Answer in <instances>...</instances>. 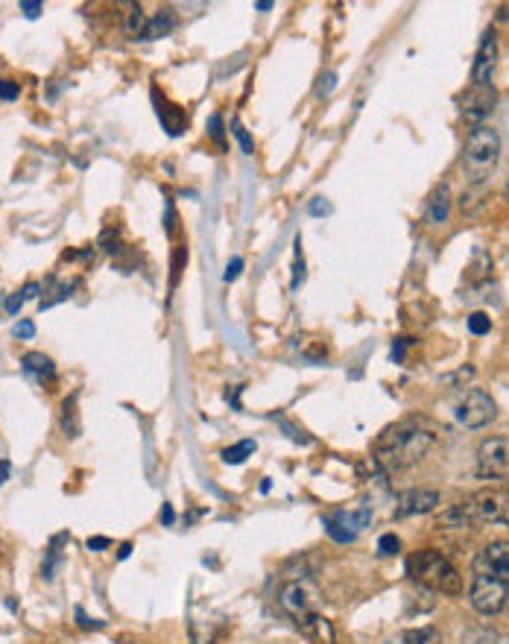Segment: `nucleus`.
I'll return each mask as SVG.
<instances>
[{
    "mask_svg": "<svg viewBox=\"0 0 509 644\" xmlns=\"http://www.w3.org/2000/svg\"><path fill=\"white\" fill-rule=\"evenodd\" d=\"M480 524H509V492L480 489L468 501L448 507L436 522V527L448 531H471Z\"/></svg>",
    "mask_w": 509,
    "mask_h": 644,
    "instance_id": "obj_1",
    "label": "nucleus"
},
{
    "mask_svg": "<svg viewBox=\"0 0 509 644\" xmlns=\"http://www.w3.org/2000/svg\"><path fill=\"white\" fill-rule=\"evenodd\" d=\"M433 449V433L401 425L389 428L381 440L375 442V463L384 468V472H401V468L416 466L424 460V454Z\"/></svg>",
    "mask_w": 509,
    "mask_h": 644,
    "instance_id": "obj_2",
    "label": "nucleus"
},
{
    "mask_svg": "<svg viewBox=\"0 0 509 644\" xmlns=\"http://www.w3.org/2000/svg\"><path fill=\"white\" fill-rule=\"evenodd\" d=\"M407 574L413 580H419L422 585H428L433 592H445V594H459L463 592V577L451 559L440 550H416L407 559Z\"/></svg>",
    "mask_w": 509,
    "mask_h": 644,
    "instance_id": "obj_3",
    "label": "nucleus"
},
{
    "mask_svg": "<svg viewBox=\"0 0 509 644\" xmlns=\"http://www.w3.org/2000/svg\"><path fill=\"white\" fill-rule=\"evenodd\" d=\"M501 159V135L492 126L471 129L463 150V173L468 176V185H486L489 173Z\"/></svg>",
    "mask_w": 509,
    "mask_h": 644,
    "instance_id": "obj_4",
    "label": "nucleus"
},
{
    "mask_svg": "<svg viewBox=\"0 0 509 644\" xmlns=\"http://www.w3.org/2000/svg\"><path fill=\"white\" fill-rule=\"evenodd\" d=\"M468 601H471V606H475L480 615H498L501 609L506 606V601H509V589H506L504 580L495 577V574L477 571L475 580H471Z\"/></svg>",
    "mask_w": 509,
    "mask_h": 644,
    "instance_id": "obj_5",
    "label": "nucleus"
},
{
    "mask_svg": "<svg viewBox=\"0 0 509 644\" xmlns=\"http://www.w3.org/2000/svg\"><path fill=\"white\" fill-rule=\"evenodd\" d=\"M495 398L486 393V390H480V386H475V390H468L463 402L457 404V422L459 425H466V428H483V425H489V422L495 419Z\"/></svg>",
    "mask_w": 509,
    "mask_h": 644,
    "instance_id": "obj_6",
    "label": "nucleus"
},
{
    "mask_svg": "<svg viewBox=\"0 0 509 644\" xmlns=\"http://www.w3.org/2000/svg\"><path fill=\"white\" fill-rule=\"evenodd\" d=\"M477 472L480 477H506L509 475V440L489 437L477 449Z\"/></svg>",
    "mask_w": 509,
    "mask_h": 644,
    "instance_id": "obj_7",
    "label": "nucleus"
},
{
    "mask_svg": "<svg viewBox=\"0 0 509 644\" xmlns=\"http://www.w3.org/2000/svg\"><path fill=\"white\" fill-rule=\"evenodd\" d=\"M316 597H319V592L314 589L311 583L295 580V583L284 585L281 589V606L287 609V612L295 618V624H299V621H304L307 615L316 612Z\"/></svg>",
    "mask_w": 509,
    "mask_h": 644,
    "instance_id": "obj_8",
    "label": "nucleus"
},
{
    "mask_svg": "<svg viewBox=\"0 0 509 644\" xmlns=\"http://www.w3.org/2000/svg\"><path fill=\"white\" fill-rule=\"evenodd\" d=\"M495 103H498V91H495L492 86H471L466 105H463V123L471 126V129L486 126Z\"/></svg>",
    "mask_w": 509,
    "mask_h": 644,
    "instance_id": "obj_9",
    "label": "nucleus"
},
{
    "mask_svg": "<svg viewBox=\"0 0 509 644\" xmlns=\"http://www.w3.org/2000/svg\"><path fill=\"white\" fill-rule=\"evenodd\" d=\"M495 65H498V39H495V30H489L477 47L475 65H471V86H492Z\"/></svg>",
    "mask_w": 509,
    "mask_h": 644,
    "instance_id": "obj_10",
    "label": "nucleus"
},
{
    "mask_svg": "<svg viewBox=\"0 0 509 644\" xmlns=\"http://www.w3.org/2000/svg\"><path fill=\"white\" fill-rule=\"evenodd\" d=\"M477 571H489L509 589V542H492L477 559Z\"/></svg>",
    "mask_w": 509,
    "mask_h": 644,
    "instance_id": "obj_11",
    "label": "nucleus"
},
{
    "mask_svg": "<svg viewBox=\"0 0 509 644\" xmlns=\"http://www.w3.org/2000/svg\"><path fill=\"white\" fill-rule=\"evenodd\" d=\"M440 501L442 498H440V492H436V489H413V492H407L404 498H401L395 515H398V519H404V515L431 512V510L440 507Z\"/></svg>",
    "mask_w": 509,
    "mask_h": 644,
    "instance_id": "obj_12",
    "label": "nucleus"
},
{
    "mask_svg": "<svg viewBox=\"0 0 509 644\" xmlns=\"http://www.w3.org/2000/svg\"><path fill=\"white\" fill-rule=\"evenodd\" d=\"M21 369L30 375V378L41 381V384H53L56 381V367L53 360L44 355V351H27L21 358Z\"/></svg>",
    "mask_w": 509,
    "mask_h": 644,
    "instance_id": "obj_13",
    "label": "nucleus"
},
{
    "mask_svg": "<svg viewBox=\"0 0 509 644\" xmlns=\"http://www.w3.org/2000/svg\"><path fill=\"white\" fill-rule=\"evenodd\" d=\"M152 97H156V112H159V121H161V126L168 129V135H182L185 129H187V114L182 112V109H176L173 103H168V100H159V94L152 91Z\"/></svg>",
    "mask_w": 509,
    "mask_h": 644,
    "instance_id": "obj_14",
    "label": "nucleus"
},
{
    "mask_svg": "<svg viewBox=\"0 0 509 644\" xmlns=\"http://www.w3.org/2000/svg\"><path fill=\"white\" fill-rule=\"evenodd\" d=\"M331 519L340 522L346 531H351L354 536H358L360 531H366L372 522V507L369 503H360L358 510H337V512H331Z\"/></svg>",
    "mask_w": 509,
    "mask_h": 644,
    "instance_id": "obj_15",
    "label": "nucleus"
},
{
    "mask_svg": "<svg viewBox=\"0 0 509 644\" xmlns=\"http://www.w3.org/2000/svg\"><path fill=\"white\" fill-rule=\"evenodd\" d=\"M448 214H451V187L440 185L428 199V222L431 226H440V222L448 220Z\"/></svg>",
    "mask_w": 509,
    "mask_h": 644,
    "instance_id": "obj_16",
    "label": "nucleus"
},
{
    "mask_svg": "<svg viewBox=\"0 0 509 644\" xmlns=\"http://www.w3.org/2000/svg\"><path fill=\"white\" fill-rule=\"evenodd\" d=\"M176 30V12L170 6H164L152 21H147L144 39H161V35H170Z\"/></svg>",
    "mask_w": 509,
    "mask_h": 644,
    "instance_id": "obj_17",
    "label": "nucleus"
},
{
    "mask_svg": "<svg viewBox=\"0 0 509 644\" xmlns=\"http://www.w3.org/2000/svg\"><path fill=\"white\" fill-rule=\"evenodd\" d=\"M65 539H68V533L56 536L53 542H50V548H47V559H44V566H41V577L44 580L56 577V568H59V562H62V550H59V542H65Z\"/></svg>",
    "mask_w": 509,
    "mask_h": 644,
    "instance_id": "obj_18",
    "label": "nucleus"
},
{
    "mask_svg": "<svg viewBox=\"0 0 509 644\" xmlns=\"http://www.w3.org/2000/svg\"><path fill=\"white\" fill-rule=\"evenodd\" d=\"M255 449H258L255 440H243L238 445H229V449L223 451V463H226V466H241L246 457L255 454Z\"/></svg>",
    "mask_w": 509,
    "mask_h": 644,
    "instance_id": "obj_19",
    "label": "nucleus"
},
{
    "mask_svg": "<svg viewBox=\"0 0 509 644\" xmlns=\"http://www.w3.org/2000/svg\"><path fill=\"white\" fill-rule=\"evenodd\" d=\"M62 431L68 437H79V416H77V395L62 402Z\"/></svg>",
    "mask_w": 509,
    "mask_h": 644,
    "instance_id": "obj_20",
    "label": "nucleus"
},
{
    "mask_svg": "<svg viewBox=\"0 0 509 644\" xmlns=\"http://www.w3.org/2000/svg\"><path fill=\"white\" fill-rule=\"evenodd\" d=\"M489 269H492V258L486 249H477L475 258H471V264H468V278L471 281H483V278H489Z\"/></svg>",
    "mask_w": 509,
    "mask_h": 644,
    "instance_id": "obj_21",
    "label": "nucleus"
},
{
    "mask_svg": "<svg viewBox=\"0 0 509 644\" xmlns=\"http://www.w3.org/2000/svg\"><path fill=\"white\" fill-rule=\"evenodd\" d=\"M463 644H509V641L489 627H475L463 636Z\"/></svg>",
    "mask_w": 509,
    "mask_h": 644,
    "instance_id": "obj_22",
    "label": "nucleus"
},
{
    "mask_svg": "<svg viewBox=\"0 0 509 644\" xmlns=\"http://www.w3.org/2000/svg\"><path fill=\"white\" fill-rule=\"evenodd\" d=\"M144 32H147V15H144V9L141 6H132L129 9V15H126V35H132V39H144Z\"/></svg>",
    "mask_w": 509,
    "mask_h": 644,
    "instance_id": "obj_23",
    "label": "nucleus"
},
{
    "mask_svg": "<svg viewBox=\"0 0 509 644\" xmlns=\"http://www.w3.org/2000/svg\"><path fill=\"white\" fill-rule=\"evenodd\" d=\"M323 524H325V533L334 539V542H340V545H349V542H354V539H358L351 531H346V527H342L340 522L331 519V515H325Z\"/></svg>",
    "mask_w": 509,
    "mask_h": 644,
    "instance_id": "obj_24",
    "label": "nucleus"
},
{
    "mask_svg": "<svg viewBox=\"0 0 509 644\" xmlns=\"http://www.w3.org/2000/svg\"><path fill=\"white\" fill-rule=\"evenodd\" d=\"M304 281V258H302V238H295V258H293V281L290 287L299 290Z\"/></svg>",
    "mask_w": 509,
    "mask_h": 644,
    "instance_id": "obj_25",
    "label": "nucleus"
},
{
    "mask_svg": "<svg viewBox=\"0 0 509 644\" xmlns=\"http://www.w3.org/2000/svg\"><path fill=\"white\" fill-rule=\"evenodd\" d=\"M407 644H442V639L433 627H422V630L407 632Z\"/></svg>",
    "mask_w": 509,
    "mask_h": 644,
    "instance_id": "obj_26",
    "label": "nucleus"
},
{
    "mask_svg": "<svg viewBox=\"0 0 509 644\" xmlns=\"http://www.w3.org/2000/svg\"><path fill=\"white\" fill-rule=\"evenodd\" d=\"M468 331L471 334H489L492 331V320H489V313H483V311H475L468 316Z\"/></svg>",
    "mask_w": 509,
    "mask_h": 644,
    "instance_id": "obj_27",
    "label": "nucleus"
},
{
    "mask_svg": "<svg viewBox=\"0 0 509 644\" xmlns=\"http://www.w3.org/2000/svg\"><path fill=\"white\" fill-rule=\"evenodd\" d=\"M232 135L238 138V144H241V150L246 152V156H252V152H255V141H252V135L243 129L241 121H234V123H232Z\"/></svg>",
    "mask_w": 509,
    "mask_h": 644,
    "instance_id": "obj_28",
    "label": "nucleus"
},
{
    "mask_svg": "<svg viewBox=\"0 0 509 644\" xmlns=\"http://www.w3.org/2000/svg\"><path fill=\"white\" fill-rule=\"evenodd\" d=\"M398 548H401V539L395 533H384L381 539H377V554L381 557H395Z\"/></svg>",
    "mask_w": 509,
    "mask_h": 644,
    "instance_id": "obj_29",
    "label": "nucleus"
},
{
    "mask_svg": "<svg viewBox=\"0 0 509 644\" xmlns=\"http://www.w3.org/2000/svg\"><path fill=\"white\" fill-rule=\"evenodd\" d=\"M21 97V82H12V79H0V100H18Z\"/></svg>",
    "mask_w": 509,
    "mask_h": 644,
    "instance_id": "obj_30",
    "label": "nucleus"
},
{
    "mask_svg": "<svg viewBox=\"0 0 509 644\" xmlns=\"http://www.w3.org/2000/svg\"><path fill=\"white\" fill-rule=\"evenodd\" d=\"M100 243H103V249L109 252V255H114V252H121V238H117V231L112 234V229H105L103 231V238H100Z\"/></svg>",
    "mask_w": 509,
    "mask_h": 644,
    "instance_id": "obj_31",
    "label": "nucleus"
},
{
    "mask_svg": "<svg viewBox=\"0 0 509 644\" xmlns=\"http://www.w3.org/2000/svg\"><path fill=\"white\" fill-rule=\"evenodd\" d=\"M208 132H211V138H214L220 147H226V138H223V117H220V114H211V121H208Z\"/></svg>",
    "mask_w": 509,
    "mask_h": 644,
    "instance_id": "obj_32",
    "label": "nucleus"
},
{
    "mask_svg": "<svg viewBox=\"0 0 509 644\" xmlns=\"http://www.w3.org/2000/svg\"><path fill=\"white\" fill-rule=\"evenodd\" d=\"M278 422H281V428H284V431H287V437H290L293 442H304V445H307V442H311V437H307V433H304V431H299V428H295V425H293V422H287V419H278Z\"/></svg>",
    "mask_w": 509,
    "mask_h": 644,
    "instance_id": "obj_33",
    "label": "nucleus"
},
{
    "mask_svg": "<svg viewBox=\"0 0 509 644\" xmlns=\"http://www.w3.org/2000/svg\"><path fill=\"white\" fill-rule=\"evenodd\" d=\"M41 9H44L41 0H21V12H23V15H27L30 21H32V18H39V15H41Z\"/></svg>",
    "mask_w": 509,
    "mask_h": 644,
    "instance_id": "obj_34",
    "label": "nucleus"
},
{
    "mask_svg": "<svg viewBox=\"0 0 509 644\" xmlns=\"http://www.w3.org/2000/svg\"><path fill=\"white\" fill-rule=\"evenodd\" d=\"M74 615H77V624H79V627H94V630L105 627V621H94V618H88V615H86V609H82V606L74 609Z\"/></svg>",
    "mask_w": 509,
    "mask_h": 644,
    "instance_id": "obj_35",
    "label": "nucleus"
},
{
    "mask_svg": "<svg viewBox=\"0 0 509 644\" xmlns=\"http://www.w3.org/2000/svg\"><path fill=\"white\" fill-rule=\"evenodd\" d=\"M182 261H187V249H176V258H173V278H170V287H176V281H179V273H182Z\"/></svg>",
    "mask_w": 509,
    "mask_h": 644,
    "instance_id": "obj_36",
    "label": "nucleus"
},
{
    "mask_svg": "<svg viewBox=\"0 0 509 644\" xmlns=\"http://www.w3.org/2000/svg\"><path fill=\"white\" fill-rule=\"evenodd\" d=\"M334 82H337V77H334V74H331V70H328V74H323V77H319V88H316V94H319V97H325V94H331V91H334Z\"/></svg>",
    "mask_w": 509,
    "mask_h": 644,
    "instance_id": "obj_37",
    "label": "nucleus"
},
{
    "mask_svg": "<svg viewBox=\"0 0 509 644\" xmlns=\"http://www.w3.org/2000/svg\"><path fill=\"white\" fill-rule=\"evenodd\" d=\"M15 337L32 340V337H35V322H32V320H21V322L15 325Z\"/></svg>",
    "mask_w": 509,
    "mask_h": 644,
    "instance_id": "obj_38",
    "label": "nucleus"
},
{
    "mask_svg": "<svg viewBox=\"0 0 509 644\" xmlns=\"http://www.w3.org/2000/svg\"><path fill=\"white\" fill-rule=\"evenodd\" d=\"M86 548H88V550H94V554H97V550L112 548V539H105V536H91L88 542H86Z\"/></svg>",
    "mask_w": 509,
    "mask_h": 644,
    "instance_id": "obj_39",
    "label": "nucleus"
},
{
    "mask_svg": "<svg viewBox=\"0 0 509 644\" xmlns=\"http://www.w3.org/2000/svg\"><path fill=\"white\" fill-rule=\"evenodd\" d=\"M241 269H243V258H232L229 267H226V276H223V278H226V281H234V278L241 276Z\"/></svg>",
    "mask_w": 509,
    "mask_h": 644,
    "instance_id": "obj_40",
    "label": "nucleus"
},
{
    "mask_svg": "<svg viewBox=\"0 0 509 644\" xmlns=\"http://www.w3.org/2000/svg\"><path fill=\"white\" fill-rule=\"evenodd\" d=\"M21 304H23V296H21V293H12V296L4 302V308H6V313L15 316V313L21 311Z\"/></svg>",
    "mask_w": 509,
    "mask_h": 644,
    "instance_id": "obj_41",
    "label": "nucleus"
},
{
    "mask_svg": "<svg viewBox=\"0 0 509 644\" xmlns=\"http://www.w3.org/2000/svg\"><path fill=\"white\" fill-rule=\"evenodd\" d=\"M39 293H41V285H35V281H27V285H23V290H21V296H23V302H27V299H39Z\"/></svg>",
    "mask_w": 509,
    "mask_h": 644,
    "instance_id": "obj_42",
    "label": "nucleus"
},
{
    "mask_svg": "<svg viewBox=\"0 0 509 644\" xmlns=\"http://www.w3.org/2000/svg\"><path fill=\"white\" fill-rule=\"evenodd\" d=\"M159 519H161L164 527H173V524H176V512H173L170 503H161V515H159Z\"/></svg>",
    "mask_w": 509,
    "mask_h": 644,
    "instance_id": "obj_43",
    "label": "nucleus"
},
{
    "mask_svg": "<svg viewBox=\"0 0 509 644\" xmlns=\"http://www.w3.org/2000/svg\"><path fill=\"white\" fill-rule=\"evenodd\" d=\"M328 211H331V203H325V199L323 196H316L314 199V203H311V214H328Z\"/></svg>",
    "mask_w": 509,
    "mask_h": 644,
    "instance_id": "obj_44",
    "label": "nucleus"
},
{
    "mask_svg": "<svg viewBox=\"0 0 509 644\" xmlns=\"http://www.w3.org/2000/svg\"><path fill=\"white\" fill-rule=\"evenodd\" d=\"M129 554H132V542H123L121 550H117V559H129Z\"/></svg>",
    "mask_w": 509,
    "mask_h": 644,
    "instance_id": "obj_45",
    "label": "nucleus"
},
{
    "mask_svg": "<svg viewBox=\"0 0 509 644\" xmlns=\"http://www.w3.org/2000/svg\"><path fill=\"white\" fill-rule=\"evenodd\" d=\"M9 460H0V484H6V477H9Z\"/></svg>",
    "mask_w": 509,
    "mask_h": 644,
    "instance_id": "obj_46",
    "label": "nucleus"
},
{
    "mask_svg": "<svg viewBox=\"0 0 509 644\" xmlns=\"http://www.w3.org/2000/svg\"><path fill=\"white\" fill-rule=\"evenodd\" d=\"M258 12H269L272 9V0H260V4H255Z\"/></svg>",
    "mask_w": 509,
    "mask_h": 644,
    "instance_id": "obj_47",
    "label": "nucleus"
},
{
    "mask_svg": "<svg viewBox=\"0 0 509 644\" xmlns=\"http://www.w3.org/2000/svg\"><path fill=\"white\" fill-rule=\"evenodd\" d=\"M504 196L509 199V179H506V185H504Z\"/></svg>",
    "mask_w": 509,
    "mask_h": 644,
    "instance_id": "obj_48",
    "label": "nucleus"
}]
</instances>
